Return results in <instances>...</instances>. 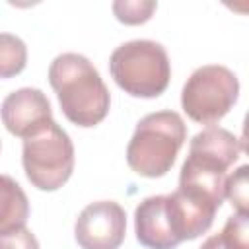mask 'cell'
Wrapping results in <instances>:
<instances>
[{
    "instance_id": "8fae6325",
    "label": "cell",
    "mask_w": 249,
    "mask_h": 249,
    "mask_svg": "<svg viewBox=\"0 0 249 249\" xmlns=\"http://www.w3.org/2000/svg\"><path fill=\"white\" fill-rule=\"evenodd\" d=\"M198 249H249V218L247 214H233L226 220L220 233L202 241Z\"/></svg>"
},
{
    "instance_id": "3957f363",
    "label": "cell",
    "mask_w": 249,
    "mask_h": 249,
    "mask_svg": "<svg viewBox=\"0 0 249 249\" xmlns=\"http://www.w3.org/2000/svg\"><path fill=\"white\" fill-rule=\"evenodd\" d=\"M115 84L132 97H160L171 80V64L163 45L150 39H134L119 45L109 58Z\"/></svg>"
},
{
    "instance_id": "5b68a950",
    "label": "cell",
    "mask_w": 249,
    "mask_h": 249,
    "mask_svg": "<svg viewBox=\"0 0 249 249\" xmlns=\"http://www.w3.org/2000/svg\"><path fill=\"white\" fill-rule=\"evenodd\" d=\"M21 163L25 177L39 191H58L74 171V144L54 121L23 140Z\"/></svg>"
},
{
    "instance_id": "7c38bea8",
    "label": "cell",
    "mask_w": 249,
    "mask_h": 249,
    "mask_svg": "<svg viewBox=\"0 0 249 249\" xmlns=\"http://www.w3.org/2000/svg\"><path fill=\"white\" fill-rule=\"evenodd\" d=\"M27 64V47L14 33H0V78H14Z\"/></svg>"
},
{
    "instance_id": "52a82bcc",
    "label": "cell",
    "mask_w": 249,
    "mask_h": 249,
    "mask_svg": "<svg viewBox=\"0 0 249 249\" xmlns=\"http://www.w3.org/2000/svg\"><path fill=\"white\" fill-rule=\"evenodd\" d=\"M0 119L10 134L25 140L53 123L51 101L37 88H19L4 97Z\"/></svg>"
},
{
    "instance_id": "2e32d148",
    "label": "cell",
    "mask_w": 249,
    "mask_h": 249,
    "mask_svg": "<svg viewBox=\"0 0 249 249\" xmlns=\"http://www.w3.org/2000/svg\"><path fill=\"white\" fill-rule=\"evenodd\" d=\"M0 148H2V144H0Z\"/></svg>"
},
{
    "instance_id": "9a60e30c",
    "label": "cell",
    "mask_w": 249,
    "mask_h": 249,
    "mask_svg": "<svg viewBox=\"0 0 249 249\" xmlns=\"http://www.w3.org/2000/svg\"><path fill=\"white\" fill-rule=\"evenodd\" d=\"M0 249H39V241L35 233L23 226L0 233Z\"/></svg>"
},
{
    "instance_id": "5bb4252c",
    "label": "cell",
    "mask_w": 249,
    "mask_h": 249,
    "mask_svg": "<svg viewBox=\"0 0 249 249\" xmlns=\"http://www.w3.org/2000/svg\"><path fill=\"white\" fill-rule=\"evenodd\" d=\"M247 171L249 165H241L224 181V198L230 200L237 214H247Z\"/></svg>"
},
{
    "instance_id": "7a4b0ae2",
    "label": "cell",
    "mask_w": 249,
    "mask_h": 249,
    "mask_svg": "<svg viewBox=\"0 0 249 249\" xmlns=\"http://www.w3.org/2000/svg\"><path fill=\"white\" fill-rule=\"evenodd\" d=\"M187 140V126L175 111H156L142 117L126 146L128 167L148 179L163 177L175 163Z\"/></svg>"
},
{
    "instance_id": "4fadbf2b",
    "label": "cell",
    "mask_w": 249,
    "mask_h": 249,
    "mask_svg": "<svg viewBox=\"0 0 249 249\" xmlns=\"http://www.w3.org/2000/svg\"><path fill=\"white\" fill-rule=\"evenodd\" d=\"M115 18L124 25H142L158 10V2L152 0H117L111 6Z\"/></svg>"
},
{
    "instance_id": "9c48e42d",
    "label": "cell",
    "mask_w": 249,
    "mask_h": 249,
    "mask_svg": "<svg viewBox=\"0 0 249 249\" xmlns=\"http://www.w3.org/2000/svg\"><path fill=\"white\" fill-rule=\"evenodd\" d=\"M134 233L146 249H175L181 243L175 239L165 208V195L144 198L134 210Z\"/></svg>"
},
{
    "instance_id": "277c9868",
    "label": "cell",
    "mask_w": 249,
    "mask_h": 249,
    "mask_svg": "<svg viewBox=\"0 0 249 249\" xmlns=\"http://www.w3.org/2000/svg\"><path fill=\"white\" fill-rule=\"evenodd\" d=\"M239 97L237 76L222 64H204L185 82L181 107L195 123L212 126L222 121Z\"/></svg>"
},
{
    "instance_id": "6da1fadb",
    "label": "cell",
    "mask_w": 249,
    "mask_h": 249,
    "mask_svg": "<svg viewBox=\"0 0 249 249\" xmlns=\"http://www.w3.org/2000/svg\"><path fill=\"white\" fill-rule=\"evenodd\" d=\"M49 82L64 117L82 128L99 124L111 107V93L88 56L62 53L49 66Z\"/></svg>"
},
{
    "instance_id": "ba28073f",
    "label": "cell",
    "mask_w": 249,
    "mask_h": 249,
    "mask_svg": "<svg viewBox=\"0 0 249 249\" xmlns=\"http://www.w3.org/2000/svg\"><path fill=\"white\" fill-rule=\"evenodd\" d=\"M241 144L237 136L230 130L212 124L196 132L189 142V160L214 167L218 171H228L241 156Z\"/></svg>"
},
{
    "instance_id": "8992f818",
    "label": "cell",
    "mask_w": 249,
    "mask_h": 249,
    "mask_svg": "<svg viewBox=\"0 0 249 249\" xmlns=\"http://www.w3.org/2000/svg\"><path fill=\"white\" fill-rule=\"evenodd\" d=\"M126 235V212L115 200L88 204L74 224V237L82 249H119Z\"/></svg>"
},
{
    "instance_id": "30bf717a",
    "label": "cell",
    "mask_w": 249,
    "mask_h": 249,
    "mask_svg": "<svg viewBox=\"0 0 249 249\" xmlns=\"http://www.w3.org/2000/svg\"><path fill=\"white\" fill-rule=\"evenodd\" d=\"M27 218H29L27 195L10 175H0V233L16 228H23Z\"/></svg>"
}]
</instances>
